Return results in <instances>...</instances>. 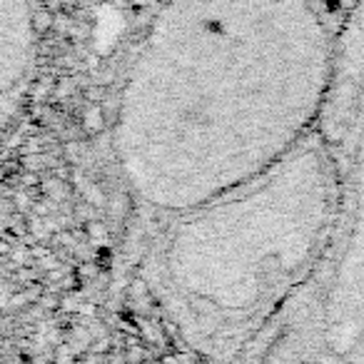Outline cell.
<instances>
[{"label":"cell","mask_w":364,"mask_h":364,"mask_svg":"<svg viewBox=\"0 0 364 364\" xmlns=\"http://www.w3.org/2000/svg\"><path fill=\"white\" fill-rule=\"evenodd\" d=\"M38 56V10L35 0H0V100L25 77Z\"/></svg>","instance_id":"3957f363"},{"label":"cell","mask_w":364,"mask_h":364,"mask_svg":"<svg viewBox=\"0 0 364 364\" xmlns=\"http://www.w3.org/2000/svg\"><path fill=\"white\" fill-rule=\"evenodd\" d=\"M330 62L317 0H160L112 108L125 187L170 220L262 178L309 140Z\"/></svg>","instance_id":"6da1fadb"},{"label":"cell","mask_w":364,"mask_h":364,"mask_svg":"<svg viewBox=\"0 0 364 364\" xmlns=\"http://www.w3.org/2000/svg\"><path fill=\"white\" fill-rule=\"evenodd\" d=\"M330 160L304 140L262 178L165 220L152 284L205 364H232L312 275Z\"/></svg>","instance_id":"7a4b0ae2"}]
</instances>
